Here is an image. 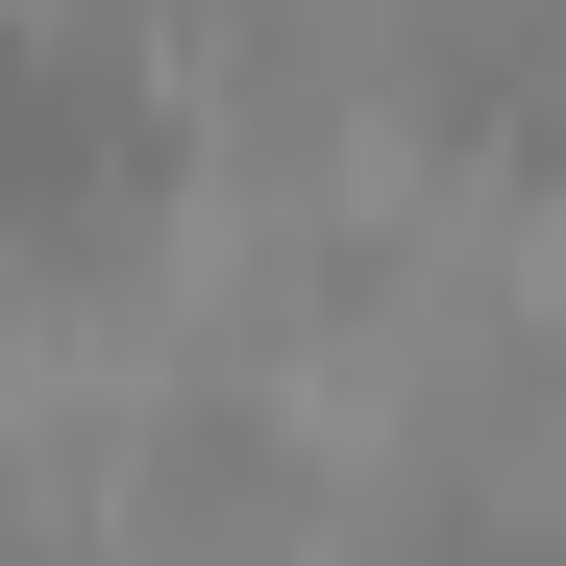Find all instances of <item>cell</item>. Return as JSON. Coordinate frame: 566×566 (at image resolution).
<instances>
[{
	"label": "cell",
	"instance_id": "6da1fadb",
	"mask_svg": "<svg viewBox=\"0 0 566 566\" xmlns=\"http://www.w3.org/2000/svg\"><path fill=\"white\" fill-rule=\"evenodd\" d=\"M369 517L395 493H345V468H296V443H148L124 468V517H99V566H369Z\"/></svg>",
	"mask_w": 566,
	"mask_h": 566
}]
</instances>
